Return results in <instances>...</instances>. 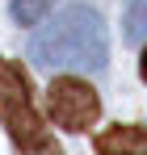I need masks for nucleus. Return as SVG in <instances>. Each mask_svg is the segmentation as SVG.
Instances as JSON below:
<instances>
[{
	"mask_svg": "<svg viewBox=\"0 0 147 155\" xmlns=\"http://www.w3.org/2000/svg\"><path fill=\"white\" fill-rule=\"evenodd\" d=\"M126 42L130 46H143L147 42V0H130L126 4Z\"/></svg>",
	"mask_w": 147,
	"mask_h": 155,
	"instance_id": "39448f33",
	"label": "nucleus"
},
{
	"mask_svg": "<svg viewBox=\"0 0 147 155\" xmlns=\"http://www.w3.org/2000/svg\"><path fill=\"white\" fill-rule=\"evenodd\" d=\"M29 59L46 71H101L109 59V34L101 13L88 4H67L29 38Z\"/></svg>",
	"mask_w": 147,
	"mask_h": 155,
	"instance_id": "f257e3e1",
	"label": "nucleus"
},
{
	"mask_svg": "<svg viewBox=\"0 0 147 155\" xmlns=\"http://www.w3.org/2000/svg\"><path fill=\"white\" fill-rule=\"evenodd\" d=\"M55 0H9V8H13V21L17 25H38L42 17H46V8Z\"/></svg>",
	"mask_w": 147,
	"mask_h": 155,
	"instance_id": "423d86ee",
	"label": "nucleus"
},
{
	"mask_svg": "<svg viewBox=\"0 0 147 155\" xmlns=\"http://www.w3.org/2000/svg\"><path fill=\"white\" fill-rule=\"evenodd\" d=\"M93 147L97 155H147V126H109Z\"/></svg>",
	"mask_w": 147,
	"mask_h": 155,
	"instance_id": "20e7f679",
	"label": "nucleus"
},
{
	"mask_svg": "<svg viewBox=\"0 0 147 155\" xmlns=\"http://www.w3.org/2000/svg\"><path fill=\"white\" fill-rule=\"evenodd\" d=\"M0 126L9 130L17 155H63L55 134L42 126V113L29 92V76L17 59H0Z\"/></svg>",
	"mask_w": 147,
	"mask_h": 155,
	"instance_id": "f03ea898",
	"label": "nucleus"
},
{
	"mask_svg": "<svg viewBox=\"0 0 147 155\" xmlns=\"http://www.w3.org/2000/svg\"><path fill=\"white\" fill-rule=\"evenodd\" d=\"M46 113H50V122L63 126L67 134H80V130H88L101 117V97L84 80L59 76V80H50V88H46Z\"/></svg>",
	"mask_w": 147,
	"mask_h": 155,
	"instance_id": "7ed1b4c3",
	"label": "nucleus"
},
{
	"mask_svg": "<svg viewBox=\"0 0 147 155\" xmlns=\"http://www.w3.org/2000/svg\"><path fill=\"white\" fill-rule=\"evenodd\" d=\"M139 71H143V80H147V42H143V59H139Z\"/></svg>",
	"mask_w": 147,
	"mask_h": 155,
	"instance_id": "0eeeda50",
	"label": "nucleus"
}]
</instances>
